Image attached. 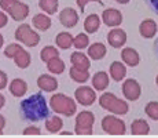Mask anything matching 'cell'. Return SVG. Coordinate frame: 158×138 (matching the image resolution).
Returning <instances> with one entry per match:
<instances>
[{"label":"cell","instance_id":"7bdbcfd3","mask_svg":"<svg viewBox=\"0 0 158 138\" xmlns=\"http://www.w3.org/2000/svg\"><path fill=\"white\" fill-rule=\"evenodd\" d=\"M156 53H157V55H158V39L156 40Z\"/></svg>","mask_w":158,"mask_h":138},{"label":"cell","instance_id":"9c48e42d","mask_svg":"<svg viewBox=\"0 0 158 138\" xmlns=\"http://www.w3.org/2000/svg\"><path fill=\"white\" fill-rule=\"evenodd\" d=\"M123 94L128 101H136L142 96V87L135 79H127L123 83Z\"/></svg>","mask_w":158,"mask_h":138},{"label":"cell","instance_id":"5b68a950","mask_svg":"<svg viewBox=\"0 0 158 138\" xmlns=\"http://www.w3.org/2000/svg\"><path fill=\"white\" fill-rule=\"evenodd\" d=\"M95 123V116L89 110H83L76 116L74 133L78 136H91L94 133L92 126Z\"/></svg>","mask_w":158,"mask_h":138},{"label":"cell","instance_id":"ee69618b","mask_svg":"<svg viewBox=\"0 0 158 138\" xmlns=\"http://www.w3.org/2000/svg\"><path fill=\"white\" fill-rule=\"evenodd\" d=\"M60 134H63V136H69V134H72V133H70V131H62Z\"/></svg>","mask_w":158,"mask_h":138},{"label":"cell","instance_id":"d6986e66","mask_svg":"<svg viewBox=\"0 0 158 138\" xmlns=\"http://www.w3.org/2000/svg\"><path fill=\"white\" fill-rule=\"evenodd\" d=\"M92 86H94V88L98 91L106 90L109 86V75L106 72H103V70L96 72L92 78Z\"/></svg>","mask_w":158,"mask_h":138},{"label":"cell","instance_id":"836d02e7","mask_svg":"<svg viewBox=\"0 0 158 138\" xmlns=\"http://www.w3.org/2000/svg\"><path fill=\"white\" fill-rule=\"evenodd\" d=\"M23 134L25 136H40L41 130L39 127H35V126H30V127H26L23 130Z\"/></svg>","mask_w":158,"mask_h":138},{"label":"cell","instance_id":"ba28073f","mask_svg":"<svg viewBox=\"0 0 158 138\" xmlns=\"http://www.w3.org/2000/svg\"><path fill=\"white\" fill-rule=\"evenodd\" d=\"M74 98L80 105L89 106L95 102L96 94H95V90H94V88L88 87V86H80V87L74 91Z\"/></svg>","mask_w":158,"mask_h":138},{"label":"cell","instance_id":"1f68e13d","mask_svg":"<svg viewBox=\"0 0 158 138\" xmlns=\"http://www.w3.org/2000/svg\"><path fill=\"white\" fill-rule=\"evenodd\" d=\"M144 112L150 119L158 120V102L157 101H151V102H148L144 108Z\"/></svg>","mask_w":158,"mask_h":138},{"label":"cell","instance_id":"8d00e7d4","mask_svg":"<svg viewBox=\"0 0 158 138\" xmlns=\"http://www.w3.org/2000/svg\"><path fill=\"white\" fill-rule=\"evenodd\" d=\"M147 6L154 11L156 14H158V0H146Z\"/></svg>","mask_w":158,"mask_h":138},{"label":"cell","instance_id":"5bb4252c","mask_svg":"<svg viewBox=\"0 0 158 138\" xmlns=\"http://www.w3.org/2000/svg\"><path fill=\"white\" fill-rule=\"evenodd\" d=\"M70 62H72V66H74L77 69H83V70H88L91 66L89 58L85 54L80 53V51H76V53H73L70 55Z\"/></svg>","mask_w":158,"mask_h":138},{"label":"cell","instance_id":"83f0119b","mask_svg":"<svg viewBox=\"0 0 158 138\" xmlns=\"http://www.w3.org/2000/svg\"><path fill=\"white\" fill-rule=\"evenodd\" d=\"M69 75H70V78L76 83H85L88 79H89V72H88V70L77 69V68H74V66H72V68H70Z\"/></svg>","mask_w":158,"mask_h":138},{"label":"cell","instance_id":"44dd1931","mask_svg":"<svg viewBox=\"0 0 158 138\" xmlns=\"http://www.w3.org/2000/svg\"><path fill=\"white\" fill-rule=\"evenodd\" d=\"M32 24L36 29L39 30H48L51 26V18L47 17L45 14H36L32 20Z\"/></svg>","mask_w":158,"mask_h":138},{"label":"cell","instance_id":"8992f818","mask_svg":"<svg viewBox=\"0 0 158 138\" xmlns=\"http://www.w3.org/2000/svg\"><path fill=\"white\" fill-rule=\"evenodd\" d=\"M15 39L18 42L23 43L25 46H28V47H35L40 42L39 33L35 32L28 24H22V25H19L17 28V30H15Z\"/></svg>","mask_w":158,"mask_h":138},{"label":"cell","instance_id":"74e56055","mask_svg":"<svg viewBox=\"0 0 158 138\" xmlns=\"http://www.w3.org/2000/svg\"><path fill=\"white\" fill-rule=\"evenodd\" d=\"M7 22H8V17L3 13V11H0V28L6 26L7 25Z\"/></svg>","mask_w":158,"mask_h":138},{"label":"cell","instance_id":"f6af8a7d","mask_svg":"<svg viewBox=\"0 0 158 138\" xmlns=\"http://www.w3.org/2000/svg\"><path fill=\"white\" fill-rule=\"evenodd\" d=\"M156 83H157V86H158V75H157V79H156Z\"/></svg>","mask_w":158,"mask_h":138},{"label":"cell","instance_id":"b9f144b4","mask_svg":"<svg viewBox=\"0 0 158 138\" xmlns=\"http://www.w3.org/2000/svg\"><path fill=\"white\" fill-rule=\"evenodd\" d=\"M115 2L121 3V4H127V3H128V2H129V0H115Z\"/></svg>","mask_w":158,"mask_h":138},{"label":"cell","instance_id":"e575fe53","mask_svg":"<svg viewBox=\"0 0 158 138\" xmlns=\"http://www.w3.org/2000/svg\"><path fill=\"white\" fill-rule=\"evenodd\" d=\"M89 2H96V3H99L101 6H103V2H102V0H77V6L80 7L81 11H84V10H85V6H87Z\"/></svg>","mask_w":158,"mask_h":138},{"label":"cell","instance_id":"d6a6232c","mask_svg":"<svg viewBox=\"0 0 158 138\" xmlns=\"http://www.w3.org/2000/svg\"><path fill=\"white\" fill-rule=\"evenodd\" d=\"M21 46L19 44H17V43H11V44H8L7 47H6V50H4V55L7 58H14V55L18 53V51L21 50Z\"/></svg>","mask_w":158,"mask_h":138},{"label":"cell","instance_id":"7a4b0ae2","mask_svg":"<svg viewBox=\"0 0 158 138\" xmlns=\"http://www.w3.org/2000/svg\"><path fill=\"white\" fill-rule=\"evenodd\" d=\"M50 105L54 112L62 116H73L77 110L74 100L65 94H54L50 100Z\"/></svg>","mask_w":158,"mask_h":138},{"label":"cell","instance_id":"3957f363","mask_svg":"<svg viewBox=\"0 0 158 138\" xmlns=\"http://www.w3.org/2000/svg\"><path fill=\"white\" fill-rule=\"evenodd\" d=\"M99 104L103 109L109 110V112L114 113V115L123 116L125 113H128L129 105L128 102H125L124 100H120L118 97H115L113 93H105L102 94L99 98Z\"/></svg>","mask_w":158,"mask_h":138},{"label":"cell","instance_id":"ab89813d","mask_svg":"<svg viewBox=\"0 0 158 138\" xmlns=\"http://www.w3.org/2000/svg\"><path fill=\"white\" fill-rule=\"evenodd\" d=\"M4 126H6V119L0 115V130H3V127H4Z\"/></svg>","mask_w":158,"mask_h":138},{"label":"cell","instance_id":"4316f807","mask_svg":"<svg viewBox=\"0 0 158 138\" xmlns=\"http://www.w3.org/2000/svg\"><path fill=\"white\" fill-rule=\"evenodd\" d=\"M47 69H48V72L54 73V75H60V73L65 70V62H63L59 57L54 58V60L47 62Z\"/></svg>","mask_w":158,"mask_h":138},{"label":"cell","instance_id":"f35d334b","mask_svg":"<svg viewBox=\"0 0 158 138\" xmlns=\"http://www.w3.org/2000/svg\"><path fill=\"white\" fill-rule=\"evenodd\" d=\"M4 104H6V98H4V96H3V94H0V109L4 106Z\"/></svg>","mask_w":158,"mask_h":138},{"label":"cell","instance_id":"30bf717a","mask_svg":"<svg viewBox=\"0 0 158 138\" xmlns=\"http://www.w3.org/2000/svg\"><path fill=\"white\" fill-rule=\"evenodd\" d=\"M107 42L111 47L121 48L127 43V33L123 29H111L107 35Z\"/></svg>","mask_w":158,"mask_h":138},{"label":"cell","instance_id":"9a60e30c","mask_svg":"<svg viewBox=\"0 0 158 138\" xmlns=\"http://www.w3.org/2000/svg\"><path fill=\"white\" fill-rule=\"evenodd\" d=\"M121 60H123L128 66H136V65H139V62H140V57H139L138 51H136L135 48H131V47H127L121 51Z\"/></svg>","mask_w":158,"mask_h":138},{"label":"cell","instance_id":"277c9868","mask_svg":"<svg viewBox=\"0 0 158 138\" xmlns=\"http://www.w3.org/2000/svg\"><path fill=\"white\" fill-rule=\"evenodd\" d=\"M0 8L10 14L14 21H23L29 14V6L19 0H0Z\"/></svg>","mask_w":158,"mask_h":138},{"label":"cell","instance_id":"d4e9b609","mask_svg":"<svg viewBox=\"0 0 158 138\" xmlns=\"http://www.w3.org/2000/svg\"><path fill=\"white\" fill-rule=\"evenodd\" d=\"M56 46L62 50H68L73 46V36L69 32H60L56 35Z\"/></svg>","mask_w":158,"mask_h":138},{"label":"cell","instance_id":"2e32d148","mask_svg":"<svg viewBox=\"0 0 158 138\" xmlns=\"http://www.w3.org/2000/svg\"><path fill=\"white\" fill-rule=\"evenodd\" d=\"M139 32L146 39H151L157 33V24L153 20H144L139 26Z\"/></svg>","mask_w":158,"mask_h":138},{"label":"cell","instance_id":"d590c367","mask_svg":"<svg viewBox=\"0 0 158 138\" xmlns=\"http://www.w3.org/2000/svg\"><path fill=\"white\" fill-rule=\"evenodd\" d=\"M7 83H8V78L3 70H0V90L7 87Z\"/></svg>","mask_w":158,"mask_h":138},{"label":"cell","instance_id":"ffe728a7","mask_svg":"<svg viewBox=\"0 0 158 138\" xmlns=\"http://www.w3.org/2000/svg\"><path fill=\"white\" fill-rule=\"evenodd\" d=\"M10 93L13 94L14 97H22L26 94L28 91V84H26L25 80L22 79H14L13 82L10 83Z\"/></svg>","mask_w":158,"mask_h":138},{"label":"cell","instance_id":"8fae6325","mask_svg":"<svg viewBox=\"0 0 158 138\" xmlns=\"http://www.w3.org/2000/svg\"><path fill=\"white\" fill-rule=\"evenodd\" d=\"M102 18H103V22L107 26H118L123 22V14H121V11L115 10V8L105 10L102 14Z\"/></svg>","mask_w":158,"mask_h":138},{"label":"cell","instance_id":"ac0fdd59","mask_svg":"<svg viewBox=\"0 0 158 138\" xmlns=\"http://www.w3.org/2000/svg\"><path fill=\"white\" fill-rule=\"evenodd\" d=\"M109 73H110L111 79L115 82H121L127 75V68L123 62H118L115 61L110 65V69H109Z\"/></svg>","mask_w":158,"mask_h":138},{"label":"cell","instance_id":"cb8c5ba5","mask_svg":"<svg viewBox=\"0 0 158 138\" xmlns=\"http://www.w3.org/2000/svg\"><path fill=\"white\" fill-rule=\"evenodd\" d=\"M63 127V122L59 116H51L45 120V128H47L48 133L51 134H55V133H59Z\"/></svg>","mask_w":158,"mask_h":138},{"label":"cell","instance_id":"bcb514c9","mask_svg":"<svg viewBox=\"0 0 158 138\" xmlns=\"http://www.w3.org/2000/svg\"><path fill=\"white\" fill-rule=\"evenodd\" d=\"M2 134H3V130H0V136H2Z\"/></svg>","mask_w":158,"mask_h":138},{"label":"cell","instance_id":"f1b7e54d","mask_svg":"<svg viewBox=\"0 0 158 138\" xmlns=\"http://www.w3.org/2000/svg\"><path fill=\"white\" fill-rule=\"evenodd\" d=\"M40 57H41V60L47 64L48 61H51V60H54V58L59 57V51H58L55 47H52V46H45L43 50H41Z\"/></svg>","mask_w":158,"mask_h":138},{"label":"cell","instance_id":"4fadbf2b","mask_svg":"<svg viewBox=\"0 0 158 138\" xmlns=\"http://www.w3.org/2000/svg\"><path fill=\"white\" fill-rule=\"evenodd\" d=\"M37 86L40 90L45 91V93H52L58 88V82L55 78H52L51 75H41L37 79Z\"/></svg>","mask_w":158,"mask_h":138},{"label":"cell","instance_id":"484cf974","mask_svg":"<svg viewBox=\"0 0 158 138\" xmlns=\"http://www.w3.org/2000/svg\"><path fill=\"white\" fill-rule=\"evenodd\" d=\"M101 26V20L96 14H91L85 18V22H84V28L88 33H95L96 30Z\"/></svg>","mask_w":158,"mask_h":138},{"label":"cell","instance_id":"6da1fadb","mask_svg":"<svg viewBox=\"0 0 158 138\" xmlns=\"http://www.w3.org/2000/svg\"><path fill=\"white\" fill-rule=\"evenodd\" d=\"M21 115L25 120L40 122L50 115L47 101L43 94H33L21 102Z\"/></svg>","mask_w":158,"mask_h":138},{"label":"cell","instance_id":"e0dca14e","mask_svg":"<svg viewBox=\"0 0 158 138\" xmlns=\"http://www.w3.org/2000/svg\"><path fill=\"white\" fill-rule=\"evenodd\" d=\"M131 133L133 136H147L150 133V126L143 119H136L131 124Z\"/></svg>","mask_w":158,"mask_h":138},{"label":"cell","instance_id":"60d3db41","mask_svg":"<svg viewBox=\"0 0 158 138\" xmlns=\"http://www.w3.org/2000/svg\"><path fill=\"white\" fill-rule=\"evenodd\" d=\"M3 43H4V39H3V35H0V48L3 47Z\"/></svg>","mask_w":158,"mask_h":138},{"label":"cell","instance_id":"7402d4cb","mask_svg":"<svg viewBox=\"0 0 158 138\" xmlns=\"http://www.w3.org/2000/svg\"><path fill=\"white\" fill-rule=\"evenodd\" d=\"M106 53H107L106 46L102 44V43H94V44H91L89 48H88V55L95 61L102 60V58L106 55Z\"/></svg>","mask_w":158,"mask_h":138},{"label":"cell","instance_id":"52a82bcc","mask_svg":"<svg viewBox=\"0 0 158 138\" xmlns=\"http://www.w3.org/2000/svg\"><path fill=\"white\" fill-rule=\"evenodd\" d=\"M102 128L105 133L110 134V136H123L127 133V127L121 119L115 118V116H106L102 120Z\"/></svg>","mask_w":158,"mask_h":138},{"label":"cell","instance_id":"f546056e","mask_svg":"<svg viewBox=\"0 0 158 138\" xmlns=\"http://www.w3.org/2000/svg\"><path fill=\"white\" fill-rule=\"evenodd\" d=\"M39 6L47 14H55L58 10V0H39Z\"/></svg>","mask_w":158,"mask_h":138},{"label":"cell","instance_id":"4dcf8cb0","mask_svg":"<svg viewBox=\"0 0 158 138\" xmlns=\"http://www.w3.org/2000/svg\"><path fill=\"white\" fill-rule=\"evenodd\" d=\"M88 43H89V39H88V36L84 35V33H78L76 38H73V46H74L77 50L85 48L88 46Z\"/></svg>","mask_w":158,"mask_h":138},{"label":"cell","instance_id":"603a6c76","mask_svg":"<svg viewBox=\"0 0 158 138\" xmlns=\"http://www.w3.org/2000/svg\"><path fill=\"white\" fill-rule=\"evenodd\" d=\"M13 60H14L15 65L21 69H25L30 65V54L26 50H23V48H21V50L14 55Z\"/></svg>","mask_w":158,"mask_h":138},{"label":"cell","instance_id":"7c38bea8","mask_svg":"<svg viewBox=\"0 0 158 138\" xmlns=\"http://www.w3.org/2000/svg\"><path fill=\"white\" fill-rule=\"evenodd\" d=\"M59 21L65 28H73L78 22V15L76 13V10H73L70 7H66L59 14Z\"/></svg>","mask_w":158,"mask_h":138}]
</instances>
